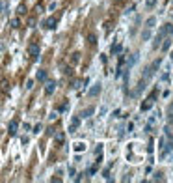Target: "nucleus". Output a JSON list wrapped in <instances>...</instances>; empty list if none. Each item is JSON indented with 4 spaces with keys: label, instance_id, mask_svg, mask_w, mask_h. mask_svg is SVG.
I'll use <instances>...</instances> for the list:
<instances>
[{
    "label": "nucleus",
    "instance_id": "11",
    "mask_svg": "<svg viewBox=\"0 0 173 183\" xmlns=\"http://www.w3.org/2000/svg\"><path fill=\"white\" fill-rule=\"evenodd\" d=\"M155 25H156V19H155V17H149V19H147V23H145V26H147L149 30H151Z\"/></svg>",
    "mask_w": 173,
    "mask_h": 183
},
{
    "label": "nucleus",
    "instance_id": "20",
    "mask_svg": "<svg viewBox=\"0 0 173 183\" xmlns=\"http://www.w3.org/2000/svg\"><path fill=\"white\" fill-rule=\"evenodd\" d=\"M88 41L91 43V45H95V43H97V38H95V34H89V36H88Z\"/></svg>",
    "mask_w": 173,
    "mask_h": 183
},
{
    "label": "nucleus",
    "instance_id": "30",
    "mask_svg": "<svg viewBox=\"0 0 173 183\" xmlns=\"http://www.w3.org/2000/svg\"><path fill=\"white\" fill-rule=\"evenodd\" d=\"M171 123H173V118H171Z\"/></svg>",
    "mask_w": 173,
    "mask_h": 183
},
{
    "label": "nucleus",
    "instance_id": "24",
    "mask_svg": "<svg viewBox=\"0 0 173 183\" xmlns=\"http://www.w3.org/2000/svg\"><path fill=\"white\" fill-rule=\"evenodd\" d=\"M39 131H41V123H37V125L34 127V133H39Z\"/></svg>",
    "mask_w": 173,
    "mask_h": 183
},
{
    "label": "nucleus",
    "instance_id": "7",
    "mask_svg": "<svg viewBox=\"0 0 173 183\" xmlns=\"http://www.w3.org/2000/svg\"><path fill=\"white\" fill-rule=\"evenodd\" d=\"M99 94H101V82H97V84H93V88L89 90V95L95 97V95H99Z\"/></svg>",
    "mask_w": 173,
    "mask_h": 183
},
{
    "label": "nucleus",
    "instance_id": "9",
    "mask_svg": "<svg viewBox=\"0 0 173 183\" xmlns=\"http://www.w3.org/2000/svg\"><path fill=\"white\" fill-rule=\"evenodd\" d=\"M162 34H168V36H171V34H173V25H171V23L164 25V28H162Z\"/></svg>",
    "mask_w": 173,
    "mask_h": 183
},
{
    "label": "nucleus",
    "instance_id": "2",
    "mask_svg": "<svg viewBox=\"0 0 173 183\" xmlns=\"http://www.w3.org/2000/svg\"><path fill=\"white\" fill-rule=\"evenodd\" d=\"M54 90H56V82H54V81H49V82L45 84V94H47V95H52Z\"/></svg>",
    "mask_w": 173,
    "mask_h": 183
},
{
    "label": "nucleus",
    "instance_id": "8",
    "mask_svg": "<svg viewBox=\"0 0 173 183\" xmlns=\"http://www.w3.org/2000/svg\"><path fill=\"white\" fill-rule=\"evenodd\" d=\"M54 142H56V144H64L65 142V135L64 133H56L54 135Z\"/></svg>",
    "mask_w": 173,
    "mask_h": 183
},
{
    "label": "nucleus",
    "instance_id": "10",
    "mask_svg": "<svg viewBox=\"0 0 173 183\" xmlns=\"http://www.w3.org/2000/svg\"><path fill=\"white\" fill-rule=\"evenodd\" d=\"M84 150H86V144H84V142H76V144H74V152H84Z\"/></svg>",
    "mask_w": 173,
    "mask_h": 183
},
{
    "label": "nucleus",
    "instance_id": "28",
    "mask_svg": "<svg viewBox=\"0 0 173 183\" xmlns=\"http://www.w3.org/2000/svg\"><path fill=\"white\" fill-rule=\"evenodd\" d=\"M49 118H50V120H56V118H58V112H52V114H50Z\"/></svg>",
    "mask_w": 173,
    "mask_h": 183
},
{
    "label": "nucleus",
    "instance_id": "12",
    "mask_svg": "<svg viewBox=\"0 0 173 183\" xmlns=\"http://www.w3.org/2000/svg\"><path fill=\"white\" fill-rule=\"evenodd\" d=\"M37 81H47V71L45 69H39L37 71Z\"/></svg>",
    "mask_w": 173,
    "mask_h": 183
},
{
    "label": "nucleus",
    "instance_id": "13",
    "mask_svg": "<svg viewBox=\"0 0 173 183\" xmlns=\"http://www.w3.org/2000/svg\"><path fill=\"white\" fill-rule=\"evenodd\" d=\"M9 25H11V28H19V26H21V19H17V17H15V19H11V21H9Z\"/></svg>",
    "mask_w": 173,
    "mask_h": 183
},
{
    "label": "nucleus",
    "instance_id": "22",
    "mask_svg": "<svg viewBox=\"0 0 173 183\" xmlns=\"http://www.w3.org/2000/svg\"><path fill=\"white\" fill-rule=\"evenodd\" d=\"M149 38H151V32H149V28H147L143 32V39H149Z\"/></svg>",
    "mask_w": 173,
    "mask_h": 183
},
{
    "label": "nucleus",
    "instance_id": "14",
    "mask_svg": "<svg viewBox=\"0 0 173 183\" xmlns=\"http://www.w3.org/2000/svg\"><path fill=\"white\" fill-rule=\"evenodd\" d=\"M78 60H80V54H78V53H73V54H71V64H76Z\"/></svg>",
    "mask_w": 173,
    "mask_h": 183
},
{
    "label": "nucleus",
    "instance_id": "15",
    "mask_svg": "<svg viewBox=\"0 0 173 183\" xmlns=\"http://www.w3.org/2000/svg\"><path fill=\"white\" fill-rule=\"evenodd\" d=\"M91 114H93V109L89 107V109H86L84 112H82V118H88V116H91Z\"/></svg>",
    "mask_w": 173,
    "mask_h": 183
},
{
    "label": "nucleus",
    "instance_id": "5",
    "mask_svg": "<svg viewBox=\"0 0 173 183\" xmlns=\"http://www.w3.org/2000/svg\"><path fill=\"white\" fill-rule=\"evenodd\" d=\"M78 125H80V118H78V116H74L73 120H71V125H69V133H74Z\"/></svg>",
    "mask_w": 173,
    "mask_h": 183
},
{
    "label": "nucleus",
    "instance_id": "17",
    "mask_svg": "<svg viewBox=\"0 0 173 183\" xmlns=\"http://www.w3.org/2000/svg\"><path fill=\"white\" fill-rule=\"evenodd\" d=\"M171 47V39H166V41L162 43V51H168Z\"/></svg>",
    "mask_w": 173,
    "mask_h": 183
},
{
    "label": "nucleus",
    "instance_id": "26",
    "mask_svg": "<svg viewBox=\"0 0 173 183\" xmlns=\"http://www.w3.org/2000/svg\"><path fill=\"white\" fill-rule=\"evenodd\" d=\"M155 180H158V181H162L164 178H162V174H155Z\"/></svg>",
    "mask_w": 173,
    "mask_h": 183
},
{
    "label": "nucleus",
    "instance_id": "29",
    "mask_svg": "<svg viewBox=\"0 0 173 183\" xmlns=\"http://www.w3.org/2000/svg\"><path fill=\"white\" fill-rule=\"evenodd\" d=\"M2 10H4V4H2V2H0V13H2Z\"/></svg>",
    "mask_w": 173,
    "mask_h": 183
},
{
    "label": "nucleus",
    "instance_id": "23",
    "mask_svg": "<svg viewBox=\"0 0 173 183\" xmlns=\"http://www.w3.org/2000/svg\"><path fill=\"white\" fill-rule=\"evenodd\" d=\"M28 26H35V19H34V17L28 19Z\"/></svg>",
    "mask_w": 173,
    "mask_h": 183
},
{
    "label": "nucleus",
    "instance_id": "18",
    "mask_svg": "<svg viewBox=\"0 0 173 183\" xmlns=\"http://www.w3.org/2000/svg\"><path fill=\"white\" fill-rule=\"evenodd\" d=\"M121 53V45H112V54H119Z\"/></svg>",
    "mask_w": 173,
    "mask_h": 183
},
{
    "label": "nucleus",
    "instance_id": "1",
    "mask_svg": "<svg viewBox=\"0 0 173 183\" xmlns=\"http://www.w3.org/2000/svg\"><path fill=\"white\" fill-rule=\"evenodd\" d=\"M28 53H30V56H32L34 60H37V56H39V45L32 43V45L28 47Z\"/></svg>",
    "mask_w": 173,
    "mask_h": 183
},
{
    "label": "nucleus",
    "instance_id": "27",
    "mask_svg": "<svg viewBox=\"0 0 173 183\" xmlns=\"http://www.w3.org/2000/svg\"><path fill=\"white\" fill-rule=\"evenodd\" d=\"M32 86H34V81H28V82H26V88H28V90L32 88Z\"/></svg>",
    "mask_w": 173,
    "mask_h": 183
},
{
    "label": "nucleus",
    "instance_id": "6",
    "mask_svg": "<svg viewBox=\"0 0 173 183\" xmlns=\"http://www.w3.org/2000/svg\"><path fill=\"white\" fill-rule=\"evenodd\" d=\"M17 125H19L17 120H11V122H9V125H7V131H9V135H15V133H17Z\"/></svg>",
    "mask_w": 173,
    "mask_h": 183
},
{
    "label": "nucleus",
    "instance_id": "3",
    "mask_svg": "<svg viewBox=\"0 0 173 183\" xmlns=\"http://www.w3.org/2000/svg\"><path fill=\"white\" fill-rule=\"evenodd\" d=\"M153 103H155V94H153L149 99H145V103H141V110H143V112H145V110H149L153 107Z\"/></svg>",
    "mask_w": 173,
    "mask_h": 183
},
{
    "label": "nucleus",
    "instance_id": "21",
    "mask_svg": "<svg viewBox=\"0 0 173 183\" xmlns=\"http://www.w3.org/2000/svg\"><path fill=\"white\" fill-rule=\"evenodd\" d=\"M82 82H84V81H74V82H73V88H80Z\"/></svg>",
    "mask_w": 173,
    "mask_h": 183
},
{
    "label": "nucleus",
    "instance_id": "19",
    "mask_svg": "<svg viewBox=\"0 0 173 183\" xmlns=\"http://www.w3.org/2000/svg\"><path fill=\"white\" fill-rule=\"evenodd\" d=\"M155 4H156V0H147V2H145V8L151 10V8H155Z\"/></svg>",
    "mask_w": 173,
    "mask_h": 183
},
{
    "label": "nucleus",
    "instance_id": "4",
    "mask_svg": "<svg viewBox=\"0 0 173 183\" xmlns=\"http://www.w3.org/2000/svg\"><path fill=\"white\" fill-rule=\"evenodd\" d=\"M56 25H58V21H56L54 17H49V19L45 21V28H47V30H54V28H56Z\"/></svg>",
    "mask_w": 173,
    "mask_h": 183
},
{
    "label": "nucleus",
    "instance_id": "25",
    "mask_svg": "<svg viewBox=\"0 0 173 183\" xmlns=\"http://www.w3.org/2000/svg\"><path fill=\"white\" fill-rule=\"evenodd\" d=\"M64 110H67V103H64V105L60 107V112H64Z\"/></svg>",
    "mask_w": 173,
    "mask_h": 183
},
{
    "label": "nucleus",
    "instance_id": "16",
    "mask_svg": "<svg viewBox=\"0 0 173 183\" xmlns=\"http://www.w3.org/2000/svg\"><path fill=\"white\" fill-rule=\"evenodd\" d=\"M17 13H19V15H24V13H26V6H24V4H21V6L17 8Z\"/></svg>",
    "mask_w": 173,
    "mask_h": 183
}]
</instances>
